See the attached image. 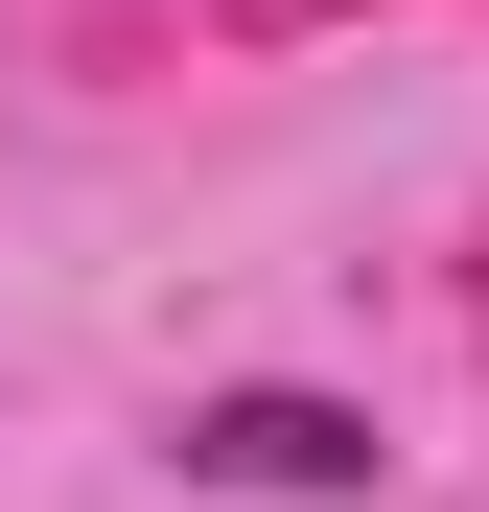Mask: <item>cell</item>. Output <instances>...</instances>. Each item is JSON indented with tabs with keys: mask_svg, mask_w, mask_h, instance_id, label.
<instances>
[{
	"mask_svg": "<svg viewBox=\"0 0 489 512\" xmlns=\"http://www.w3.org/2000/svg\"><path fill=\"white\" fill-rule=\"evenodd\" d=\"M187 466H210V489H373V419H350V396H210Z\"/></svg>",
	"mask_w": 489,
	"mask_h": 512,
	"instance_id": "6da1fadb",
	"label": "cell"
}]
</instances>
